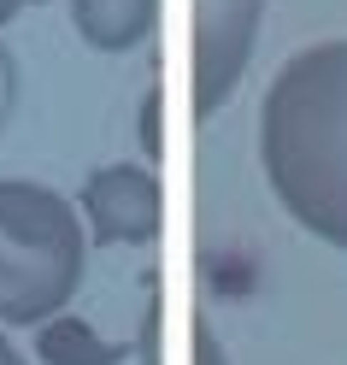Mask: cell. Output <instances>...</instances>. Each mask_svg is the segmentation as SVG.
<instances>
[{"label":"cell","instance_id":"cell-1","mask_svg":"<svg viewBox=\"0 0 347 365\" xmlns=\"http://www.w3.org/2000/svg\"><path fill=\"white\" fill-rule=\"evenodd\" d=\"M259 159L283 212L347 254V36L300 48L271 77Z\"/></svg>","mask_w":347,"mask_h":365},{"label":"cell","instance_id":"cell-2","mask_svg":"<svg viewBox=\"0 0 347 365\" xmlns=\"http://www.w3.org/2000/svg\"><path fill=\"white\" fill-rule=\"evenodd\" d=\"M88 224L48 182L0 177V324L24 330L77 301Z\"/></svg>","mask_w":347,"mask_h":365},{"label":"cell","instance_id":"cell-3","mask_svg":"<svg viewBox=\"0 0 347 365\" xmlns=\"http://www.w3.org/2000/svg\"><path fill=\"white\" fill-rule=\"evenodd\" d=\"M259 24H265V0H195V36H189L195 83H189V101H195L200 118L224 112V101L247 77Z\"/></svg>","mask_w":347,"mask_h":365},{"label":"cell","instance_id":"cell-4","mask_svg":"<svg viewBox=\"0 0 347 365\" xmlns=\"http://www.w3.org/2000/svg\"><path fill=\"white\" fill-rule=\"evenodd\" d=\"M77 212L88 224V247H147L165 218V189H159L153 165L112 159V165L88 171Z\"/></svg>","mask_w":347,"mask_h":365},{"label":"cell","instance_id":"cell-5","mask_svg":"<svg viewBox=\"0 0 347 365\" xmlns=\"http://www.w3.org/2000/svg\"><path fill=\"white\" fill-rule=\"evenodd\" d=\"M159 0H71V30L95 53H130L153 36Z\"/></svg>","mask_w":347,"mask_h":365},{"label":"cell","instance_id":"cell-6","mask_svg":"<svg viewBox=\"0 0 347 365\" xmlns=\"http://www.w3.org/2000/svg\"><path fill=\"white\" fill-rule=\"evenodd\" d=\"M36 359L41 365H118L124 341H106L95 324H83V318L65 307V312L36 324Z\"/></svg>","mask_w":347,"mask_h":365},{"label":"cell","instance_id":"cell-7","mask_svg":"<svg viewBox=\"0 0 347 365\" xmlns=\"http://www.w3.org/2000/svg\"><path fill=\"white\" fill-rule=\"evenodd\" d=\"M12 112H18V59H12L6 41H0V130L12 124Z\"/></svg>","mask_w":347,"mask_h":365},{"label":"cell","instance_id":"cell-8","mask_svg":"<svg viewBox=\"0 0 347 365\" xmlns=\"http://www.w3.org/2000/svg\"><path fill=\"white\" fill-rule=\"evenodd\" d=\"M195 365H229V354H224V341L206 330V324H195Z\"/></svg>","mask_w":347,"mask_h":365},{"label":"cell","instance_id":"cell-9","mask_svg":"<svg viewBox=\"0 0 347 365\" xmlns=\"http://www.w3.org/2000/svg\"><path fill=\"white\" fill-rule=\"evenodd\" d=\"M142 148H147V159L159 153V95L142 101Z\"/></svg>","mask_w":347,"mask_h":365},{"label":"cell","instance_id":"cell-10","mask_svg":"<svg viewBox=\"0 0 347 365\" xmlns=\"http://www.w3.org/2000/svg\"><path fill=\"white\" fill-rule=\"evenodd\" d=\"M0 365H30V359H24V348L12 341V324H0Z\"/></svg>","mask_w":347,"mask_h":365},{"label":"cell","instance_id":"cell-11","mask_svg":"<svg viewBox=\"0 0 347 365\" xmlns=\"http://www.w3.org/2000/svg\"><path fill=\"white\" fill-rule=\"evenodd\" d=\"M18 12H24V0H0V30H6V24H12Z\"/></svg>","mask_w":347,"mask_h":365},{"label":"cell","instance_id":"cell-12","mask_svg":"<svg viewBox=\"0 0 347 365\" xmlns=\"http://www.w3.org/2000/svg\"><path fill=\"white\" fill-rule=\"evenodd\" d=\"M24 6H41V0H24Z\"/></svg>","mask_w":347,"mask_h":365}]
</instances>
